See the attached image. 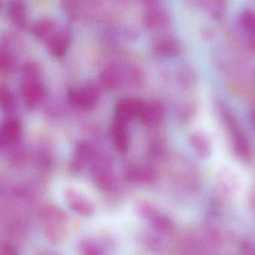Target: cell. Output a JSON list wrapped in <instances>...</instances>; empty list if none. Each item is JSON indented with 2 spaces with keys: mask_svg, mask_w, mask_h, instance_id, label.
<instances>
[{
  "mask_svg": "<svg viewBox=\"0 0 255 255\" xmlns=\"http://www.w3.org/2000/svg\"><path fill=\"white\" fill-rule=\"evenodd\" d=\"M20 70L23 79H40L41 69L35 61H25L21 66Z\"/></svg>",
  "mask_w": 255,
  "mask_h": 255,
  "instance_id": "21",
  "label": "cell"
},
{
  "mask_svg": "<svg viewBox=\"0 0 255 255\" xmlns=\"http://www.w3.org/2000/svg\"><path fill=\"white\" fill-rule=\"evenodd\" d=\"M70 37L66 31H60L52 34L48 41L49 53L56 58L65 55L70 45Z\"/></svg>",
  "mask_w": 255,
  "mask_h": 255,
  "instance_id": "12",
  "label": "cell"
},
{
  "mask_svg": "<svg viewBox=\"0 0 255 255\" xmlns=\"http://www.w3.org/2000/svg\"><path fill=\"white\" fill-rule=\"evenodd\" d=\"M164 116V108L159 102L145 103L138 118L146 126L160 124Z\"/></svg>",
  "mask_w": 255,
  "mask_h": 255,
  "instance_id": "8",
  "label": "cell"
},
{
  "mask_svg": "<svg viewBox=\"0 0 255 255\" xmlns=\"http://www.w3.org/2000/svg\"><path fill=\"white\" fill-rule=\"evenodd\" d=\"M229 1L228 0H211L209 10L211 16L216 19L224 17L227 11Z\"/></svg>",
  "mask_w": 255,
  "mask_h": 255,
  "instance_id": "22",
  "label": "cell"
},
{
  "mask_svg": "<svg viewBox=\"0 0 255 255\" xmlns=\"http://www.w3.org/2000/svg\"><path fill=\"white\" fill-rule=\"evenodd\" d=\"M8 14L10 20L16 28L21 30L28 28V8L24 0H10Z\"/></svg>",
  "mask_w": 255,
  "mask_h": 255,
  "instance_id": "7",
  "label": "cell"
},
{
  "mask_svg": "<svg viewBox=\"0 0 255 255\" xmlns=\"http://www.w3.org/2000/svg\"><path fill=\"white\" fill-rule=\"evenodd\" d=\"M3 7V1L2 0H0V12L2 10Z\"/></svg>",
  "mask_w": 255,
  "mask_h": 255,
  "instance_id": "28",
  "label": "cell"
},
{
  "mask_svg": "<svg viewBox=\"0 0 255 255\" xmlns=\"http://www.w3.org/2000/svg\"><path fill=\"white\" fill-rule=\"evenodd\" d=\"M218 113L235 157L243 163H250L254 159L255 148L248 134L226 103H219Z\"/></svg>",
  "mask_w": 255,
  "mask_h": 255,
  "instance_id": "1",
  "label": "cell"
},
{
  "mask_svg": "<svg viewBox=\"0 0 255 255\" xmlns=\"http://www.w3.org/2000/svg\"><path fill=\"white\" fill-rule=\"evenodd\" d=\"M17 254L16 248L9 244H1L0 246V255H15Z\"/></svg>",
  "mask_w": 255,
  "mask_h": 255,
  "instance_id": "25",
  "label": "cell"
},
{
  "mask_svg": "<svg viewBox=\"0 0 255 255\" xmlns=\"http://www.w3.org/2000/svg\"><path fill=\"white\" fill-rule=\"evenodd\" d=\"M238 22L241 28L250 35L255 37V10L245 9L240 13Z\"/></svg>",
  "mask_w": 255,
  "mask_h": 255,
  "instance_id": "17",
  "label": "cell"
},
{
  "mask_svg": "<svg viewBox=\"0 0 255 255\" xmlns=\"http://www.w3.org/2000/svg\"><path fill=\"white\" fill-rule=\"evenodd\" d=\"M20 91L25 104L34 106L44 97L45 87L40 79H23Z\"/></svg>",
  "mask_w": 255,
  "mask_h": 255,
  "instance_id": "6",
  "label": "cell"
},
{
  "mask_svg": "<svg viewBox=\"0 0 255 255\" xmlns=\"http://www.w3.org/2000/svg\"><path fill=\"white\" fill-rule=\"evenodd\" d=\"M112 140L118 151L125 153L128 148L129 135L127 123L115 120L112 130Z\"/></svg>",
  "mask_w": 255,
  "mask_h": 255,
  "instance_id": "13",
  "label": "cell"
},
{
  "mask_svg": "<svg viewBox=\"0 0 255 255\" xmlns=\"http://www.w3.org/2000/svg\"><path fill=\"white\" fill-rule=\"evenodd\" d=\"M80 250L82 254L88 255H102L101 250L94 243L90 241H82L80 244Z\"/></svg>",
  "mask_w": 255,
  "mask_h": 255,
  "instance_id": "24",
  "label": "cell"
},
{
  "mask_svg": "<svg viewBox=\"0 0 255 255\" xmlns=\"http://www.w3.org/2000/svg\"><path fill=\"white\" fill-rule=\"evenodd\" d=\"M145 102L139 99L127 98L118 102L115 108L116 120L128 123L135 117L139 116Z\"/></svg>",
  "mask_w": 255,
  "mask_h": 255,
  "instance_id": "5",
  "label": "cell"
},
{
  "mask_svg": "<svg viewBox=\"0 0 255 255\" xmlns=\"http://www.w3.org/2000/svg\"><path fill=\"white\" fill-rule=\"evenodd\" d=\"M55 26V22L52 19L42 18L33 25L31 30L36 38L43 40L50 37Z\"/></svg>",
  "mask_w": 255,
  "mask_h": 255,
  "instance_id": "15",
  "label": "cell"
},
{
  "mask_svg": "<svg viewBox=\"0 0 255 255\" xmlns=\"http://www.w3.org/2000/svg\"><path fill=\"white\" fill-rule=\"evenodd\" d=\"M151 221L153 229L159 233L169 234L173 231V223L172 220L164 216L157 214Z\"/></svg>",
  "mask_w": 255,
  "mask_h": 255,
  "instance_id": "20",
  "label": "cell"
},
{
  "mask_svg": "<svg viewBox=\"0 0 255 255\" xmlns=\"http://www.w3.org/2000/svg\"><path fill=\"white\" fill-rule=\"evenodd\" d=\"M65 199L70 209L84 217H91L95 214L96 208L92 202L85 195L74 189H68Z\"/></svg>",
  "mask_w": 255,
  "mask_h": 255,
  "instance_id": "4",
  "label": "cell"
},
{
  "mask_svg": "<svg viewBox=\"0 0 255 255\" xmlns=\"http://www.w3.org/2000/svg\"><path fill=\"white\" fill-rule=\"evenodd\" d=\"M134 211L136 215L142 220H151L157 215L155 207L145 200H139L135 203Z\"/></svg>",
  "mask_w": 255,
  "mask_h": 255,
  "instance_id": "18",
  "label": "cell"
},
{
  "mask_svg": "<svg viewBox=\"0 0 255 255\" xmlns=\"http://www.w3.org/2000/svg\"><path fill=\"white\" fill-rule=\"evenodd\" d=\"M100 91L94 84H88L81 88L70 90L69 98L76 107L82 110H91L98 103Z\"/></svg>",
  "mask_w": 255,
  "mask_h": 255,
  "instance_id": "3",
  "label": "cell"
},
{
  "mask_svg": "<svg viewBox=\"0 0 255 255\" xmlns=\"http://www.w3.org/2000/svg\"><path fill=\"white\" fill-rule=\"evenodd\" d=\"M190 146L199 158L207 160L213 152L211 139L202 132H194L189 138Z\"/></svg>",
  "mask_w": 255,
  "mask_h": 255,
  "instance_id": "10",
  "label": "cell"
},
{
  "mask_svg": "<svg viewBox=\"0 0 255 255\" xmlns=\"http://www.w3.org/2000/svg\"><path fill=\"white\" fill-rule=\"evenodd\" d=\"M252 122H253V126H254L255 129V111L253 112L251 115Z\"/></svg>",
  "mask_w": 255,
  "mask_h": 255,
  "instance_id": "27",
  "label": "cell"
},
{
  "mask_svg": "<svg viewBox=\"0 0 255 255\" xmlns=\"http://www.w3.org/2000/svg\"><path fill=\"white\" fill-rule=\"evenodd\" d=\"M241 250L245 254L255 255V244L252 241H246L241 244Z\"/></svg>",
  "mask_w": 255,
  "mask_h": 255,
  "instance_id": "26",
  "label": "cell"
},
{
  "mask_svg": "<svg viewBox=\"0 0 255 255\" xmlns=\"http://www.w3.org/2000/svg\"><path fill=\"white\" fill-rule=\"evenodd\" d=\"M96 155L95 151L88 142H81L76 146V159L82 163L85 160H92Z\"/></svg>",
  "mask_w": 255,
  "mask_h": 255,
  "instance_id": "23",
  "label": "cell"
},
{
  "mask_svg": "<svg viewBox=\"0 0 255 255\" xmlns=\"http://www.w3.org/2000/svg\"><path fill=\"white\" fill-rule=\"evenodd\" d=\"M22 127L19 121L8 120L0 126V148H7L20 139Z\"/></svg>",
  "mask_w": 255,
  "mask_h": 255,
  "instance_id": "9",
  "label": "cell"
},
{
  "mask_svg": "<svg viewBox=\"0 0 255 255\" xmlns=\"http://www.w3.org/2000/svg\"><path fill=\"white\" fill-rule=\"evenodd\" d=\"M102 83L108 89H114L117 88L121 82V75L116 68L107 69L102 75Z\"/></svg>",
  "mask_w": 255,
  "mask_h": 255,
  "instance_id": "19",
  "label": "cell"
},
{
  "mask_svg": "<svg viewBox=\"0 0 255 255\" xmlns=\"http://www.w3.org/2000/svg\"><path fill=\"white\" fill-rule=\"evenodd\" d=\"M17 58L13 49L2 44L0 46V73L11 74L17 69Z\"/></svg>",
  "mask_w": 255,
  "mask_h": 255,
  "instance_id": "14",
  "label": "cell"
},
{
  "mask_svg": "<svg viewBox=\"0 0 255 255\" xmlns=\"http://www.w3.org/2000/svg\"><path fill=\"white\" fill-rule=\"evenodd\" d=\"M91 160V173L94 182L104 191L114 190L116 182L110 157L107 154H96Z\"/></svg>",
  "mask_w": 255,
  "mask_h": 255,
  "instance_id": "2",
  "label": "cell"
},
{
  "mask_svg": "<svg viewBox=\"0 0 255 255\" xmlns=\"http://www.w3.org/2000/svg\"><path fill=\"white\" fill-rule=\"evenodd\" d=\"M126 180L131 183L151 184L157 179V172L149 166H132L125 172Z\"/></svg>",
  "mask_w": 255,
  "mask_h": 255,
  "instance_id": "11",
  "label": "cell"
},
{
  "mask_svg": "<svg viewBox=\"0 0 255 255\" xmlns=\"http://www.w3.org/2000/svg\"><path fill=\"white\" fill-rule=\"evenodd\" d=\"M16 106L17 100L13 91L7 85H0V108L4 112H12Z\"/></svg>",
  "mask_w": 255,
  "mask_h": 255,
  "instance_id": "16",
  "label": "cell"
}]
</instances>
